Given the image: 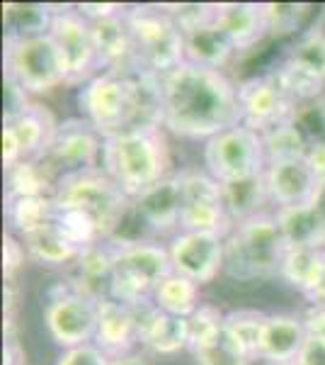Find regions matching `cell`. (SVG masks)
<instances>
[{
  "instance_id": "1",
  "label": "cell",
  "mask_w": 325,
  "mask_h": 365,
  "mask_svg": "<svg viewBox=\"0 0 325 365\" xmlns=\"http://www.w3.org/2000/svg\"><path fill=\"white\" fill-rule=\"evenodd\" d=\"M235 125L238 83L226 71L185 61L161 78V127L170 137L204 144Z\"/></svg>"
},
{
  "instance_id": "2",
  "label": "cell",
  "mask_w": 325,
  "mask_h": 365,
  "mask_svg": "<svg viewBox=\"0 0 325 365\" xmlns=\"http://www.w3.org/2000/svg\"><path fill=\"white\" fill-rule=\"evenodd\" d=\"M170 134L161 125H134L105 137L100 168L110 175L129 200L141 195L173 175Z\"/></svg>"
},
{
  "instance_id": "3",
  "label": "cell",
  "mask_w": 325,
  "mask_h": 365,
  "mask_svg": "<svg viewBox=\"0 0 325 365\" xmlns=\"http://www.w3.org/2000/svg\"><path fill=\"white\" fill-rule=\"evenodd\" d=\"M114 266L105 295L129 307H141L153 299L163 278L173 273L168 244L158 239H114Z\"/></svg>"
},
{
  "instance_id": "4",
  "label": "cell",
  "mask_w": 325,
  "mask_h": 365,
  "mask_svg": "<svg viewBox=\"0 0 325 365\" xmlns=\"http://www.w3.org/2000/svg\"><path fill=\"white\" fill-rule=\"evenodd\" d=\"M287 244L275 220V210L233 225L226 237V268L233 280H267L279 275Z\"/></svg>"
},
{
  "instance_id": "5",
  "label": "cell",
  "mask_w": 325,
  "mask_h": 365,
  "mask_svg": "<svg viewBox=\"0 0 325 365\" xmlns=\"http://www.w3.org/2000/svg\"><path fill=\"white\" fill-rule=\"evenodd\" d=\"M54 200L63 207L85 212L97 225L102 239L117 237L134 205L102 168H87L58 178Z\"/></svg>"
},
{
  "instance_id": "6",
  "label": "cell",
  "mask_w": 325,
  "mask_h": 365,
  "mask_svg": "<svg viewBox=\"0 0 325 365\" xmlns=\"http://www.w3.org/2000/svg\"><path fill=\"white\" fill-rule=\"evenodd\" d=\"M127 22L134 37L136 71L163 78L185 63V34L163 10V3L129 5Z\"/></svg>"
},
{
  "instance_id": "7",
  "label": "cell",
  "mask_w": 325,
  "mask_h": 365,
  "mask_svg": "<svg viewBox=\"0 0 325 365\" xmlns=\"http://www.w3.org/2000/svg\"><path fill=\"white\" fill-rule=\"evenodd\" d=\"M100 295L82 287L78 280L56 285L49 290L41 304V319L49 339L61 351L85 346L95 341L97 334Z\"/></svg>"
},
{
  "instance_id": "8",
  "label": "cell",
  "mask_w": 325,
  "mask_h": 365,
  "mask_svg": "<svg viewBox=\"0 0 325 365\" xmlns=\"http://www.w3.org/2000/svg\"><path fill=\"white\" fill-rule=\"evenodd\" d=\"M5 78L15 81L29 98H41L66 86V68L49 34L5 37Z\"/></svg>"
},
{
  "instance_id": "9",
  "label": "cell",
  "mask_w": 325,
  "mask_h": 365,
  "mask_svg": "<svg viewBox=\"0 0 325 365\" xmlns=\"http://www.w3.org/2000/svg\"><path fill=\"white\" fill-rule=\"evenodd\" d=\"M202 168L221 185L262 175L267 168L262 134L235 125L202 144Z\"/></svg>"
},
{
  "instance_id": "10",
  "label": "cell",
  "mask_w": 325,
  "mask_h": 365,
  "mask_svg": "<svg viewBox=\"0 0 325 365\" xmlns=\"http://www.w3.org/2000/svg\"><path fill=\"white\" fill-rule=\"evenodd\" d=\"M297 105L299 100L289 93V88L275 68L247 76L238 83L240 125L257 134H267L289 122Z\"/></svg>"
},
{
  "instance_id": "11",
  "label": "cell",
  "mask_w": 325,
  "mask_h": 365,
  "mask_svg": "<svg viewBox=\"0 0 325 365\" xmlns=\"http://www.w3.org/2000/svg\"><path fill=\"white\" fill-rule=\"evenodd\" d=\"M299 103L325 96V27L311 25L272 66Z\"/></svg>"
},
{
  "instance_id": "12",
  "label": "cell",
  "mask_w": 325,
  "mask_h": 365,
  "mask_svg": "<svg viewBox=\"0 0 325 365\" xmlns=\"http://www.w3.org/2000/svg\"><path fill=\"white\" fill-rule=\"evenodd\" d=\"M177 178L182 192L180 232H211L228 237L233 222L223 202L221 182L204 168H180Z\"/></svg>"
},
{
  "instance_id": "13",
  "label": "cell",
  "mask_w": 325,
  "mask_h": 365,
  "mask_svg": "<svg viewBox=\"0 0 325 365\" xmlns=\"http://www.w3.org/2000/svg\"><path fill=\"white\" fill-rule=\"evenodd\" d=\"M49 37L54 39L66 68V86L80 88L85 81L100 73L92 25L75 10V5H54Z\"/></svg>"
},
{
  "instance_id": "14",
  "label": "cell",
  "mask_w": 325,
  "mask_h": 365,
  "mask_svg": "<svg viewBox=\"0 0 325 365\" xmlns=\"http://www.w3.org/2000/svg\"><path fill=\"white\" fill-rule=\"evenodd\" d=\"M105 137L82 117H66L58 122L49 151L41 161L49 166L56 178L70 173H80L87 168H100L102 161Z\"/></svg>"
},
{
  "instance_id": "15",
  "label": "cell",
  "mask_w": 325,
  "mask_h": 365,
  "mask_svg": "<svg viewBox=\"0 0 325 365\" xmlns=\"http://www.w3.org/2000/svg\"><path fill=\"white\" fill-rule=\"evenodd\" d=\"M170 268L197 285H209L226 268V237L211 232H177L168 239Z\"/></svg>"
},
{
  "instance_id": "16",
  "label": "cell",
  "mask_w": 325,
  "mask_h": 365,
  "mask_svg": "<svg viewBox=\"0 0 325 365\" xmlns=\"http://www.w3.org/2000/svg\"><path fill=\"white\" fill-rule=\"evenodd\" d=\"M265 182H267L272 210L316 205L318 195L323 190L321 180L316 178V173H313L311 163L306 161V156L267 161Z\"/></svg>"
},
{
  "instance_id": "17",
  "label": "cell",
  "mask_w": 325,
  "mask_h": 365,
  "mask_svg": "<svg viewBox=\"0 0 325 365\" xmlns=\"http://www.w3.org/2000/svg\"><path fill=\"white\" fill-rule=\"evenodd\" d=\"M180 212H182V192H180V178L177 170L168 175L163 182L151 187L146 195L134 200L132 217L136 225H141L144 239H158L170 237L173 239L180 232Z\"/></svg>"
},
{
  "instance_id": "18",
  "label": "cell",
  "mask_w": 325,
  "mask_h": 365,
  "mask_svg": "<svg viewBox=\"0 0 325 365\" xmlns=\"http://www.w3.org/2000/svg\"><path fill=\"white\" fill-rule=\"evenodd\" d=\"M144 307V304H141ZM129 307L107 295L100 297L97 312V334L92 344L102 349L110 358H119L141 349V322L139 309Z\"/></svg>"
},
{
  "instance_id": "19",
  "label": "cell",
  "mask_w": 325,
  "mask_h": 365,
  "mask_svg": "<svg viewBox=\"0 0 325 365\" xmlns=\"http://www.w3.org/2000/svg\"><path fill=\"white\" fill-rule=\"evenodd\" d=\"M141 322V351L161 358H173L190 351V324L182 317L165 314L153 302L139 309Z\"/></svg>"
},
{
  "instance_id": "20",
  "label": "cell",
  "mask_w": 325,
  "mask_h": 365,
  "mask_svg": "<svg viewBox=\"0 0 325 365\" xmlns=\"http://www.w3.org/2000/svg\"><path fill=\"white\" fill-rule=\"evenodd\" d=\"M214 25L226 34L235 54H247L270 37L262 3H216Z\"/></svg>"
},
{
  "instance_id": "21",
  "label": "cell",
  "mask_w": 325,
  "mask_h": 365,
  "mask_svg": "<svg viewBox=\"0 0 325 365\" xmlns=\"http://www.w3.org/2000/svg\"><path fill=\"white\" fill-rule=\"evenodd\" d=\"M304 344L306 329L301 314L277 312V314H270L267 324H265L255 361H262L265 365H292L297 363Z\"/></svg>"
},
{
  "instance_id": "22",
  "label": "cell",
  "mask_w": 325,
  "mask_h": 365,
  "mask_svg": "<svg viewBox=\"0 0 325 365\" xmlns=\"http://www.w3.org/2000/svg\"><path fill=\"white\" fill-rule=\"evenodd\" d=\"M129 10V8H127ZM97 51L100 71H136L134 37L129 29L127 13L90 22Z\"/></svg>"
},
{
  "instance_id": "23",
  "label": "cell",
  "mask_w": 325,
  "mask_h": 365,
  "mask_svg": "<svg viewBox=\"0 0 325 365\" xmlns=\"http://www.w3.org/2000/svg\"><path fill=\"white\" fill-rule=\"evenodd\" d=\"M58 122L61 120H56L51 108L32 100L20 115L3 122V125H8L15 132V137L22 146V154H25V161H41L46 156V151H49L51 141H54Z\"/></svg>"
},
{
  "instance_id": "24",
  "label": "cell",
  "mask_w": 325,
  "mask_h": 365,
  "mask_svg": "<svg viewBox=\"0 0 325 365\" xmlns=\"http://www.w3.org/2000/svg\"><path fill=\"white\" fill-rule=\"evenodd\" d=\"M275 220L284 237L287 246H306V249H325V217L318 205L304 207H279Z\"/></svg>"
},
{
  "instance_id": "25",
  "label": "cell",
  "mask_w": 325,
  "mask_h": 365,
  "mask_svg": "<svg viewBox=\"0 0 325 365\" xmlns=\"http://www.w3.org/2000/svg\"><path fill=\"white\" fill-rule=\"evenodd\" d=\"M22 244H25V249H27L29 261L37 263L41 268L75 266L78 258L85 253L63 237V232L54 225V220H51L46 227H41L39 232H34L22 239Z\"/></svg>"
},
{
  "instance_id": "26",
  "label": "cell",
  "mask_w": 325,
  "mask_h": 365,
  "mask_svg": "<svg viewBox=\"0 0 325 365\" xmlns=\"http://www.w3.org/2000/svg\"><path fill=\"white\" fill-rule=\"evenodd\" d=\"M233 56H238L233 44L228 42L226 34L216 25H209L204 29H197V32L185 34V61L187 63L223 71L233 61Z\"/></svg>"
},
{
  "instance_id": "27",
  "label": "cell",
  "mask_w": 325,
  "mask_h": 365,
  "mask_svg": "<svg viewBox=\"0 0 325 365\" xmlns=\"http://www.w3.org/2000/svg\"><path fill=\"white\" fill-rule=\"evenodd\" d=\"M221 190H223V202H226L228 217L233 225L272 210L265 173L252 175V178L245 180L228 182V185H221Z\"/></svg>"
},
{
  "instance_id": "28",
  "label": "cell",
  "mask_w": 325,
  "mask_h": 365,
  "mask_svg": "<svg viewBox=\"0 0 325 365\" xmlns=\"http://www.w3.org/2000/svg\"><path fill=\"white\" fill-rule=\"evenodd\" d=\"M54 197H5V225L10 234L20 239L49 225L54 220Z\"/></svg>"
},
{
  "instance_id": "29",
  "label": "cell",
  "mask_w": 325,
  "mask_h": 365,
  "mask_svg": "<svg viewBox=\"0 0 325 365\" xmlns=\"http://www.w3.org/2000/svg\"><path fill=\"white\" fill-rule=\"evenodd\" d=\"M151 302L161 312H165V314L190 319L194 312L199 309V304L204 302L202 285L192 282L190 278H185V275L170 273L168 278H163L161 285L156 287Z\"/></svg>"
},
{
  "instance_id": "30",
  "label": "cell",
  "mask_w": 325,
  "mask_h": 365,
  "mask_svg": "<svg viewBox=\"0 0 325 365\" xmlns=\"http://www.w3.org/2000/svg\"><path fill=\"white\" fill-rule=\"evenodd\" d=\"M56 182L44 161H22L5 170V197H54Z\"/></svg>"
},
{
  "instance_id": "31",
  "label": "cell",
  "mask_w": 325,
  "mask_h": 365,
  "mask_svg": "<svg viewBox=\"0 0 325 365\" xmlns=\"http://www.w3.org/2000/svg\"><path fill=\"white\" fill-rule=\"evenodd\" d=\"M51 20H54V5L51 3H5L3 22L5 37H37L49 34Z\"/></svg>"
},
{
  "instance_id": "32",
  "label": "cell",
  "mask_w": 325,
  "mask_h": 365,
  "mask_svg": "<svg viewBox=\"0 0 325 365\" xmlns=\"http://www.w3.org/2000/svg\"><path fill=\"white\" fill-rule=\"evenodd\" d=\"M270 37H299L311 27L313 5L306 3H262Z\"/></svg>"
},
{
  "instance_id": "33",
  "label": "cell",
  "mask_w": 325,
  "mask_h": 365,
  "mask_svg": "<svg viewBox=\"0 0 325 365\" xmlns=\"http://www.w3.org/2000/svg\"><path fill=\"white\" fill-rule=\"evenodd\" d=\"M323 249H306V246H287L282 253V263H279V278L282 282H287L289 287L304 295L309 290L316 268L321 263Z\"/></svg>"
},
{
  "instance_id": "34",
  "label": "cell",
  "mask_w": 325,
  "mask_h": 365,
  "mask_svg": "<svg viewBox=\"0 0 325 365\" xmlns=\"http://www.w3.org/2000/svg\"><path fill=\"white\" fill-rule=\"evenodd\" d=\"M267 319H270V314L262 309H250V307L230 309L226 312V331L238 341L252 358H257V346H260V339H262Z\"/></svg>"
},
{
  "instance_id": "35",
  "label": "cell",
  "mask_w": 325,
  "mask_h": 365,
  "mask_svg": "<svg viewBox=\"0 0 325 365\" xmlns=\"http://www.w3.org/2000/svg\"><path fill=\"white\" fill-rule=\"evenodd\" d=\"M192 358L197 365H250L255 358L247 353L223 327L221 334H216L211 341L192 351Z\"/></svg>"
},
{
  "instance_id": "36",
  "label": "cell",
  "mask_w": 325,
  "mask_h": 365,
  "mask_svg": "<svg viewBox=\"0 0 325 365\" xmlns=\"http://www.w3.org/2000/svg\"><path fill=\"white\" fill-rule=\"evenodd\" d=\"M289 122L297 127L301 139L306 141V149H311V146H316V144H323L325 141V96L299 103Z\"/></svg>"
},
{
  "instance_id": "37",
  "label": "cell",
  "mask_w": 325,
  "mask_h": 365,
  "mask_svg": "<svg viewBox=\"0 0 325 365\" xmlns=\"http://www.w3.org/2000/svg\"><path fill=\"white\" fill-rule=\"evenodd\" d=\"M187 324H190V353H192L199 346H204L206 341L214 339L216 334L223 331V327H226V312L214 302H202L199 309L187 319Z\"/></svg>"
},
{
  "instance_id": "38",
  "label": "cell",
  "mask_w": 325,
  "mask_h": 365,
  "mask_svg": "<svg viewBox=\"0 0 325 365\" xmlns=\"http://www.w3.org/2000/svg\"><path fill=\"white\" fill-rule=\"evenodd\" d=\"M163 10L173 17L182 34L204 29L216 20V3H163Z\"/></svg>"
},
{
  "instance_id": "39",
  "label": "cell",
  "mask_w": 325,
  "mask_h": 365,
  "mask_svg": "<svg viewBox=\"0 0 325 365\" xmlns=\"http://www.w3.org/2000/svg\"><path fill=\"white\" fill-rule=\"evenodd\" d=\"M265 151H267V161H282V158H299L306 156V141L301 139L297 127L292 122H284L272 132L262 134Z\"/></svg>"
},
{
  "instance_id": "40",
  "label": "cell",
  "mask_w": 325,
  "mask_h": 365,
  "mask_svg": "<svg viewBox=\"0 0 325 365\" xmlns=\"http://www.w3.org/2000/svg\"><path fill=\"white\" fill-rule=\"evenodd\" d=\"M29 261L27 249L22 244L20 237L5 232L3 237V270H5V280H17V273L25 268V263Z\"/></svg>"
},
{
  "instance_id": "41",
  "label": "cell",
  "mask_w": 325,
  "mask_h": 365,
  "mask_svg": "<svg viewBox=\"0 0 325 365\" xmlns=\"http://www.w3.org/2000/svg\"><path fill=\"white\" fill-rule=\"evenodd\" d=\"M112 358L95 344L75 346V349L61 351L54 365H110Z\"/></svg>"
},
{
  "instance_id": "42",
  "label": "cell",
  "mask_w": 325,
  "mask_h": 365,
  "mask_svg": "<svg viewBox=\"0 0 325 365\" xmlns=\"http://www.w3.org/2000/svg\"><path fill=\"white\" fill-rule=\"evenodd\" d=\"M129 5H122V3H78L75 10L85 17L87 22H97V20H107V17H114V15H122L127 13Z\"/></svg>"
},
{
  "instance_id": "43",
  "label": "cell",
  "mask_w": 325,
  "mask_h": 365,
  "mask_svg": "<svg viewBox=\"0 0 325 365\" xmlns=\"http://www.w3.org/2000/svg\"><path fill=\"white\" fill-rule=\"evenodd\" d=\"M29 103H32V98H29L15 81L5 78V122L20 115Z\"/></svg>"
},
{
  "instance_id": "44",
  "label": "cell",
  "mask_w": 325,
  "mask_h": 365,
  "mask_svg": "<svg viewBox=\"0 0 325 365\" xmlns=\"http://www.w3.org/2000/svg\"><path fill=\"white\" fill-rule=\"evenodd\" d=\"M301 319H304L306 336L325 341V304H318V307L309 304V307L301 312Z\"/></svg>"
},
{
  "instance_id": "45",
  "label": "cell",
  "mask_w": 325,
  "mask_h": 365,
  "mask_svg": "<svg viewBox=\"0 0 325 365\" xmlns=\"http://www.w3.org/2000/svg\"><path fill=\"white\" fill-rule=\"evenodd\" d=\"M22 161H25V154H22L20 141H17L13 129L8 125H3V168L10 170Z\"/></svg>"
},
{
  "instance_id": "46",
  "label": "cell",
  "mask_w": 325,
  "mask_h": 365,
  "mask_svg": "<svg viewBox=\"0 0 325 365\" xmlns=\"http://www.w3.org/2000/svg\"><path fill=\"white\" fill-rule=\"evenodd\" d=\"M309 304L318 307V304H325V249H323V256H321V263L316 268V275H313L309 290L301 295Z\"/></svg>"
},
{
  "instance_id": "47",
  "label": "cell",
  "mask_w": 325,
  "mask_h": 365,
  "mask_svg": "<svg viewBox=\"0 0 325 365\" xmlns=\"http://www.w3.org/2000/svg\"><path fill=\"white\" fill-rule=\"evenodd\" d=\"M3 365H27V349L20 341V334H5Z\"/></svg>"
},
{
  "instance_id": "48",
  "label": "cell",
  "mask_w": 325,
  "mask_h": 365,
  "mask_svg": "<svg viewBox=\"0 0 325 365\" xmlns=\"http://www.w3.org/2000/svg\"><path fill=\"white\" fill-rule=\"evenodd\" d=\"M297 365H325V341L306 336V344L299 353Z\"/></svg>"
},
{
  "instance_id": "49",
  "label": "cell",
  "mask_w": 325,
  "mask_h": 365,
  "mask_svg": "<svg viewBox=\"0 0 325 365\" xmlns=\"http://www.w3.org/2000/svg\"><path fill=\"white\" fill-rule=\"evenodd\" d=\"M306 161L311 163L313 173H316V178L321 180V185H325V141L323 144L311 146V149L306 151Z\"/></svg>"
},
{
  "instance_id": "50",
  "label": "cell",
  "mask_w": 325,
  "mask_h": 365,
  "mask_svg": "<svg viewBox=\"0 0 325 365\" xmlns=\"http://www.w3.org/2000/svg\"><path fill=\"white\" fill-rule=\"evenodd\" d=\"M110 365H151V361L144 351H134V353H127V356L112 358Z\"/></svg>"
},
{
  "instance_id": "51",
  "label": "cell",
  "mask_w": 325,
  "mask_h": 365,
  "mask_svg": "<svg viewBox=\"0 0 325 365\" xmlns=\"http://www.w3.org/2000/svg\"><path fill=\"white\" fill-rule=\"evenodd\" d=\"M318 210L323 212V217H325V185H323V190H321V195H318Z\"/></svg>"
},
{
  "instance_id": "52",
  "label": "cell",
  "mask_w": 325,
  "mask_h": 365,
  "mask_svg": "<svg viewBox=\"0 0 325 365\" xmlns=\"http://www.w3.org/2000/svg\"><path fill=\"white\" fill-rule=\"evenodd\" d=\"M292 365H297V363H292Z\"/></svg>"
}]
</instances>
